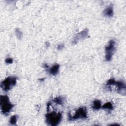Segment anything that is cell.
I'll return each instance as SVG.
<instances>
[{
	"label": "cell",
	"instance_id": "6da1fadb",
	"mask_svg": "<svg viewBox=\"0 0 126 126\" xmlns=\"http://www.w3.org/2000/svg\"><path fill=\"white\" fill-rule=\"evenodd\" d=\"M0 103L1 112L4 115L8 114L13 107V104L10 103L7 95L0 96Z\"/></svg>",
	"mask_w": 126,
	"mask_h": 126
},
{
	"label": "cell",
	"instance_id": "7a4b0ae2",
	"mask_svg": "<svg viewBox=\"0 0 126 126\" xmlns=\"http://www.w3.org/2000/svg\"><path fill=\"white\" fill-rule=\"evenodd\" d=\"M46 122L51 126H57L62 119V114L60 113H56L55 112H52L45 115Z\"/></svg>",
	"mask_w": 126,
	"mask_h": 126
},
{
	"label": "cell",
	"instance_id": "3957f363",
	"mask_svg": "<svg viewBox=\"0 0 126 126\" xmlns=\"http://www.w3.org/2000/svg\"><path fill=\"white\" fill-rule=\"evenodd\" d=\"M16 77H8L1 83L0 86L4 91H7L16 85Z\"/></svg>",
	"mask_w": 126,
	"mask_h": 126
},
{
	"label": "cell",
	"instance_id": "277c9868",
	"mask_svg": "<svg viewBox=\"0 0 126 126\" xmlns=\"http://www.w3.org/2000/svg\"><path fill=\"white\" fill-rule=\"evenodd\" d=\"M115 51V41L111 40L105 47V59L107 61L111 60L113 55Z\"/></svg>",
	"mask_w": 126,
	"mask_h": 126
},
{
	"label": "cell",
	"instance_id": "5b68a950",
	"mask_svg": "<svg viewBox=\"0 0 126 126\" xmlns=\"http://www.w3.org/2000/svg\"><path fill=\"white\" fill-rule=\"evenodd\" d=\"M87 118V111L85 107H80L75 112L73 116H70L69 119L74 120L78 119H86Z\"/></svg>",
	"mask_w": 126,
	"mask_h": 126
},
{
	"label": "cell",
	"instance_id": "8992f818",
	"mask_svg": "<svg viewBox=\"0 0 126 126\" xmlns=\"http://www.w3.org/2000/svg\"><path fill=\"white\" fill-rule=\"evenodd\" d=\"M88 32L87 29H85V30H83V31L81 32L80 33H78V34L76 36L74 39L73 40L74 41V43L75 42L76 40H78V39H82V38H84L86 37L88 35Z\"/></svg>",
	"mask_w": 126,
	"mask_h": 126
},
{
	"label": "cell",
	"instance_id": "52a82bcc",
	"mask_svg": "<svg viewBox=\"0 0 126 126\" xmlns=\"http://www.w3.org/2000/svg\"><path fill=\"white\" fill-rule=\"evenodd\" d=\"M103 15L105 16L108 17H111L113 16V9L111 6H109L107 7L104 11H103Z\"/></svg>",
	"mask_w": 126,
	"mask_h": 126
},
{
	"label": "cell",
	"instance_id": "ba28073f",
	"mask_svg": "<svg viewBox=\"0 0 126 126\" xmlns=\"http://www.w3.org/2000/svg\"><path fill=\"white\" fill-rule=\"evenodd\" d=\"M59 68H60V65L59 64H55L50 68L49 70V73L51 74H52L54 75H56L58 73Z\"/></svg>",
	"mask_w": 126,
	"mask_h": 126
},
{
	"label": "cell",
	"instance_id": "9c48e42d",
	"mask_svg": "<svg viewBox=\"0 0 126 126\" xmlns=\"http://www.w3.org/2000/svg\"><path fill=\"white\" fill-rule=\"evenodd\" d=\"M101 107V103L99 100H95L93 102L92 108L94 110H99Z\"/></svg>",
	"mask_w": 126,
	"mask_h": 126
},
{
	"label": "cell",
	"instance_id": "30bf717a",
	"mask_svg": "<svg viewBox=\"0 0 126 126\" xmlns=\"http://www.w3.org/2000/svg\"><path fill=\"white\" fill-rule=\"evenodd\" d=\"M101 107L103 109H109V110H112L113 109V106L112 104L110 102L105 103L102 106H101Z\"/></svg>",
	"mask_w": 126,
	"mask_h": 126
},
{
	"label": "cell",
	"instance_id": "8fae6325",
	"mask_svg": "<svg viewBox=\"0 0 126 126\" xmlns=\"http://www.w3.org/2000/svg\"><path fill=\"white\" fill-rule=\"evenodd\" d=\"M53 101H54V102H55L56 103H57L58 104H60V105L63 104V98H62L61 97H58L55 98L53 100Z\"/></svg>",
	"mask_w": 126,
	"mask_h": 126
},
{
	"label": "cell",
	"instance_id": "7c38bea8",
	"mask_svg": "<svg viewBox=\"0 0 126 126\" xmlns=\"http://www.w3.org/2000/svg\"><path fill=\"white\" fill-rule=\"evenodd\" d=\"M17 116L16 115H13L12 117H11L10 120H9V123L11 125H15L17 121Z\"/></svg>",
	"mask_w": 126,
	"mask_h": 126
},
{
	"label": "cell",
	"instance_id": "4fadbf2b",
	"mask_svg": "<svg viewBox=\"0 0 126 126\" xmlns=\"http://www.w3.org/2000/svg\"><path fill=\"white\" fill-rule=\"evenodd\" d=\"M15 32H16V36H17V37L19 39H21V38L22 36V33L20 31V30L19 29H16L15 30Z\"/></svg>",
	"mask_w": 126,
	"mask_h": 126
},
{
	"label": "cell",
	"instance_id": "5bb4252c",
	"mask_svg": "<svg viewBox=\"0 0 126 126\" xmlns=\"http://www.w3.org/2000/svg\"><path fill=\"white\" fill-rule=\"evenodd\" d=\"M115 80L114 79H110L107 82V85H113L114 84L115 82Z\"/></svg>",
	"mask_w": 126,
	"mask_h": 126
},
{
	"label": "cell",
	"instance_id": "9a60e30c",
	"mask_svg": "<svg viewBox=\"0 0 126 126\" xmlns=\"http://www.w3.org/2000/svg\"><path fill=\"white\" fill-rule=\"evenodd\" d=\"M5 62L7 63V64H10V63H13V59L11 58H7L5 59Z\"/></svg>",
	"mask_w": 126,
	"mask_h": 126
},
{
	"label": "cell",
	"instance_id": "2e32d148",
	"mask_svg": "<svg viewBox=\"0 0 126 126\" xmlns=\"http://www.w3.org/2000/svg\"><path fill=\"white\" fill-rule=\"evenodd\" d=\"M63 44H60L58 46V50H61L63 48Z\"/></svg>",
	"mask_w": 126,
	"mask_h": 126
}]
</instances>
